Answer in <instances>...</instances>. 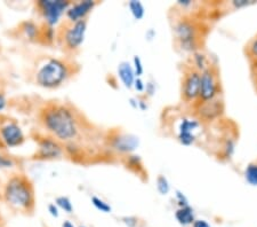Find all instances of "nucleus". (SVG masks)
<instances>
[{"instance_id":"nucleus-10","label":"nucleus","mask_w":257,"mask_h":227,"mask_svg":"<svg viewBox=\"0 0 257 227\" xmlns=\"http://www.w3.org/2000/svg\"><path fill=\"white\" fill-rule=\"evenodd\" d=\"M200 127V123L197 119H190L184 118L182 119L178 127V135L177 138L180 140V142L184 146H190L197 139L196 132Z\"/></svg>"},{"instance_id":"nucleus-32","label":"nucleus","mask_w":257,"mask_h":227,"mask_svg":"<svg viewBox=\"0 0 257 227\" xmlns=\"http://www.w3.org/2000/svg\"><path fill=\"white\" fill-rule=\"evenodd\" d=\"M48 211L51 212V214L53 217H59V209H57V206L55 204H51L48 206Z\"/></svg>"},{"instance_id":"nucleus-20","label":"nucleus","mask_w":257,"mask_h":227,"mask_svg":"<svg viewBox=\"0 0 257 227\" xmlns=\"http://www.w3.org/2000/svg\"><path fill=\"white\" fill-rule=\"evenodd\" d=\"M56 204H57V206H60L61 209H63L66 213H72V211H73V205L69 197L59 196L56 199Z\"/></svg>"},{"instance_id":"nucleus-7","label":"nucleus","mask_w":257,"mask_h":227,"mask_svg":"<svg viewBox=\"0 0 257 227\" xmlns=\"http://www.w3.org/2000/svg\"><path fill=\"white\" fill-rule=\"evenodd\" d=\"M87 30L86 20L78 21L72 23L71 27H69L64 35V41L66 47L70 49H77L80 47V45L84 43L85 35Z\"/></svg>"},{"instance_id":"nucleus-27","label":"nucleus","mask_w":257,"mask_h":227,"mask_svg":"<svg viewBox=\"0 0 257 227\" xmlns=\"http://www.w3.org/2000/svg\"><path fill=\"white\" fill-rule=\"evenodd\" d=\"M176 197H177L178 204H180V208H182V206H188L189 205V201L185 197L184 194H182L181 192H177L176 193Z\"/></svg>"},{"instance_id":"nucleus-16","label":"nucleus","mask_w":257,"mask_h":227,"mask_svg":"<svg viewBox=\"0 0 257 227\" xmlns=\"http://www.w3.org/2000/svg\"><path fill=\"white\" fill-rule=\"evenodd\" d=\"M175 218L178 224L182 226H190L196 220V214L191 206H182L175 212Z\"/></svg>"},{"instance_id":"nucleus-1","label":"nucleus","mask_w":257,"mask_h":227,"mask_svg":"<svg viewBox=\"0 0 257 227\" xmlns=\"http://www.w3.org/2000/svg\"><path fill=\"white\" fill-rule=\"evenodd\" d=\"M41 122L47 131L61 141H70L78 134V122L73 111L64 105H48L41 113Z\"/></svg>"},{"instance_id":"nucleus-25","label":"nucleus","mask_w":257,"mask_h":227,"mask_svg":"<svg viewBox=\"0 0 257 227\" xmlns=\"http://www.w3.org/2000/svg\"><path fill=\"white\" fill-rule=\"evenodd\" d=\"M144 69H143V65H142V61L139 56H134V72H135V76H141L143 73Z\"/></svg>"},{"instance_id":"nucleus-28","label":"nucleus","mask_w":257,"mask_h":227,"mask_svg":"<svg viewBox=\"0 0 257 227\" xmlns=\"http://www.w3.org/2000/svg\"><path fill=\"white\" fill-rule=\"evenodd\" d=\"M26 31H27V35L30 37V38H33V37H35V35H36V32H37V28H36L35 24L29 22V23H27Z\"/></svg>"},{"instance_id":"nucleus-24","label":"nucleus","mask_w":257,"mask_h":227,"mask_svg":"<svg viewBox=\"0 0 257 227\" xmlns=\"http://www.w3.org/2000/svg\"><path fill=\"white\" fill-rule=\"evenodd\" d=\"M14 167V161L7 156L0 154V169H6Z\"/></svg>"},{"instance_id":"nucleus-31","label":"nucleus","mask_w":257,"mask_h":227,"mask_svg":"<svg viewBox=\"0 0 257 227\" xmlns=\"http://www.w3.org/2000/svg\"><path fill=\"white\" fill-rule=\"evenodd\" d=\"M134 86H135L136 91H139V92H143V91L145 90V85H144V83H143L142 80H141V78H138V80H135Z\"/></svg>"},{"instance_id":"nucleus-3","label":"nucleus","mask_w":257,"mask_h":227,"mask_svg":"<svg viewBox=\"0 0 257 227\" xmlns=\"http://www.w3.org/2000/svg\"><path fill=\"white\" fill-rule=\"evenodd\" d=\"M69 70L63 61L49 59L39 68L36 81L40 86L46 89H55L65 82Z\"/></svg>"},{"instance_id":"nucleus-17","label":"nucleus","mask_w":257,"mask_h":227,"mask_svg":"<svg viewBox=\"0 0 257 227\" xmlns=\"http://www.w3.org/2000/svg\"><path fill=\"white\" fill-rule=\"evenodd\" d=\"M128 7H130L133 16H134L136 20L143 19V16L145 14V8L142 3L136 2V0H132V2H130V4H128Z\"/></svg>"},{"instance_id":"nucleus-13","label":"nucleus","mask_w":257,"mask_h":227,"mask_svg":"<svg viewBox=\"0 0 257 227\" xmlns=\"http://www.w3.org/2000/svg\"><path fill=\"white\" fill-rule=\"evenodd\" d=\"M216 98L213 100L201 102L200 108H199V115L201 118L209 121V119H214L223 113V103L222 101H218Z\"/></svg>"},{"instance_id":"nucleus-15","label":"nucleus","mask_w":257,"mask_h":227,"mask_svg":"<svg viewBox=\"0 0 257 227\" xmlns=\"http://www.w3.org/2000/svg\"><path fill=\"white\" fill-rule=\"evenodd\" d=\"M118 73H119L120 80L122 82V84L125 85L126 88L131 89L134 86L135 72H134V68L132 67L130 62H126V61L121 62L118 67Z\"/></svg>"},{"instance_id":"nucleus-5","label":"nucleus","mask_w":257,"mask_h":227,"mask_svg":"<svg viewBox=\"0 0 257 227\" xmlns=\"http://www.w3.org/2000/svg\"><path fill=\"white\" fill-rule=\"evenodd\" d=\"M218 76L214 68H207L200 73V92L199 99L202 102L213 100L218 96Z\"/></svg>"},{"instance_id":"nucleus-30","label":"nucleus","mask_w":257,"mask_h":227,"mask_svg":"<svg viewBox=\"0 0 257 227\" xmlns=\"http://www.w3.org/2000/svg\"><path fill=\"white\" fill-rule=\"evenodd\" d=\"M192 227H211L209 225V222L204 219H196L193 221V224L191 225Z\"/></svg>"},{"instance_id":"nucleus-18","label":"nucleus","mask_w":257,"mask_h":227,"mask_svg":"<svg viewBox=\"0 0 257 227\" xmlns=\"http://www.w3.org/2000/svg\"><path fill=\"white\" fill-rule=\"evenodd\" d=\"M244 178L252 186H257V164H249L244 171Z\"/></svg>"},{"instance_id":"nucleus-12","label":"nucleus","mask_w":257,"mask_h":227,"mask_svg":"<svg viewBox=\"0 0 257 227\" xmlns=\"http://www.w3.org/2000/svg\"><path fill=\"white\" fill-rule=\"evenodd\" d=\"M62 155L61 144L52 138H44L39 141V159H57Z\"/></svg>"},{"instance_id":"nucleus-33","label":"nucleus","mask_w":257,"mask_h":227,"mask_svg":"<svg viewBox=\"0 0 257 227\" xmlns=\"http://www.w3.org/2000/svg\"><path fill=\"white\" fill-rule=\"evenodd\" d=\"M5 107H6V99L2 93H0V111L5 108Z\"/></svg>"},{"instance_id":"nucleus-22","label":"nucleus","mask_w":257,"mask_h":227,"mask_svg":"<svg viewBox=\"0 0 257 227\" xmlns=\"http://www.w3.org/2000/svg\"><path fill=\"white\" fill-rule=\"evenodd\" d=\"M247 54L251 61L257 60V35L247 45Z\"/></svg>"},{"instance_id":"nucleus-6","label":"nucleus","mask_w":257,"mask_h":227,"mask_svg":"<svg viewBox=\"0 0 257 227\" xmlns=\"http://www.w3.org/2000/svg\"><path fill=\"white\" fill-rule=\"evenodd\" d=\"M176 38L185 51H193L197 46V29L190 21H180L175 27Z\"/></svg>"},{"instance_id":"nucleus-34","label":"nucleus","mask_w":257,"mask_h":227,"mask_svg":"<svg viewBox=\"0 0 257 227\" xmlns=\"http://www.w3.org/2000/svg\"><path fill=\"white\" fill-rule=\"evenodd\" d=\"M62 227H76V226H74L70 220H65L63 221V224H62Z\"/></svg>"},{"instance_id":"nucleus-35","label":"nucleus","mask_w":257,"mask_h":227,"mask_svg":"<svg viewBox=\"0 0 257 227\" xmlns=\"http://www.w3.org/2000/svg\"><path fill=\"white\" fill-rule=\"evenodd\" d=\"M79 227H86V226H79Z\"/></svg>"},{"instance_id":"nucleus-21","label":"nucleus","mask_w":257,"mask_h":227,"mask_svg":"<svg viewBox=\"0 0 257 227\" xmlns=\"http://www.w3.org/2000/svg\"><path fill=\"white\" fill-rule=\"evenodd\" d=\"M157 189H158V192L161 195L168 194L169 189H171V186H169L168 180L165 176H159L158 178H157Z\"/></svg>"},{"instance_id":"nucleus-4","label":"nucleus","mask_w":257,"mask_h":227,"mask_svg":"<svg viewBox=\"0 0 257 227\" xmlns=\"http://www.w3.org/2000/svg\"><path fill=\"white\" fill-rule=\"evenodd\" d=\"M38 7L48 26L53 27L69 10L70 3L66 0H43L38 3Z\"/></svg>"},{"instance_id":"nucleus-26","label":"nucleus","mask_w":257,"mask_h":227,"mask_svg":"<svg viewBox=\"0 0 257 227\" xmlns=\"http://www.w3.org/2000/svg\"><path fill=\"white\" fill-rule=\"evenodd\" d=\"M122 221L125 222L128 227H136L139 224V219L136 217H123Z\"/></svg>"},{"instance_id":"nucleus-2","label":"nucleus","mask_w":257,"mask_h":227,"mask_svg":"<svg viewBox=\"0 0 257 227\" xmlns=\"http://www.w3.org/2000/svg\"><path fill=\"white\" fill-rule=\"evenodd\" d=\"M8 204L23 212H32L35 210V188L28 177L23 175L13 176L8 180L4 192Z\"/></svg>"},{"instance_id":"nucleus-29","label":"nucleus","mask_w":257,"mask_h":227,"mask_svg":"<svg viewBox=\"0 0 257 227\" xmlns=\"http://www.w3.org/2000/svg\"><path fill=\"white\" fill-rule=\"evenodd\" d=\"M233 6L235 8H241V7H244V6H248L250 5V4H252L251 2H248V0H234L233 3Z\"/></svg>"},{"instance_id":"nucleus-8","label":"nucleus","mask_w":257,"mask_h":227,"mask_svg":"<svg viewBox=\"0 0 257 227\" xmlns=\"http://www.w3.org/2000/svg\"><path fill=\"white\" fill-rule=\"evenodd\" d=\"M199 92H200V71L192 69L186 72L184 77L182 93L184 100L190 102L199 98Z\"/></svg>"},{"instance_id":"nucleus-9","label":"nucleus","mask_w":257,"mask_h":227,"mask_svg":"<svg viewBox=\"0 0 257 227\" xmlns=\"http://www.w3.org/2000/svg\"><path fill=\"white\" fill-rule=\"evenodd\" d=\"M0 138L8 147H16L24 141L23 132L15 122H8L0 127Z\"/></svg>"},{"instance_id":"nucleus-19","label":"nucleus","mask_w":257,"mask_h":227,"mask_svg":"<svg viewBox=\"0 0 257 227\" xmlns=\"http://www.w3.org/2000/svg\"><path fill=\"white\" fill-rule=\"evenodd\" d=\"M92 203L95 208H96L98 211H101V212L109 213V212H111V210H112L111 209L110 204H107L105 201H103L102 199H99V197H97V196L92 197Z\"/></svg>"},{"instance_id":"nucleus-23","label":"nucleus","mask_w":257,"mask_h":227,"mask_svg":"<svg viewBox=\"0 0 257 227\" xmlns=\"http://www.w3.org/2000/svg\"><path fill=\"white\" fill-rule=\"evenodd\" d=\"M194 62H196V65L198 68V71L199 70H201V71H204L207 68V59L204 54H196L194 55Z\"/></svg>"},{"instance_id":"nucleus-14","label":"nucleus","mask_w":257,"mask_h":227,"mask_svg":"<svg viewBox=\"0 0 257 227\" xmlns=\"http://www.w3.org/2000/svg\"><path fill=\"white\" fill-rule=\"evenodd\" d=\"M139 144V140L136 137L127 134H119L112 140V147L115 150L121 153H130L135 149Z\"/></svg>"},{"instance_id":"nucleus-11","label":"nucleus","mask_w":257,"mask_h":227,"mask_svg":"<svg viewBox=\"0 0 257 227\" xmlns=\"http://www.w3.org/2000/svg\"><path fill=\"white\" fill-rule=\"evenodd\" d=\"M95 6H96V3L93 2V0L79 2L74 4L72 7H69V10L66 11V16H68L70 21H72V23L78 22V21H82L94 10Z\"/></svg>"}]
</instances>
